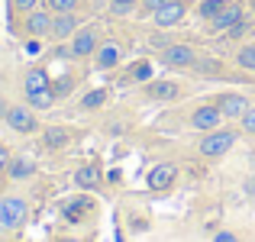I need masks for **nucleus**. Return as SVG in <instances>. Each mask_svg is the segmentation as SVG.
I'll return each instance as SVG.
<instances>
[{"mask_svg": "<svg viewBox=\"0 0 255 242\" xmlns=\"http://www.w3.org/2000/svg\"><path fill=\"white\" fill-rule=\"evenodd\" d=\"M233 145H236V132L233 129H213V132H204L197 152L204 158H220V155H226Z\"/></svg>", "mask_w": 255, "mask_h": 242, "instance_id": "f257e3e1", "label": "nucleus"}, {"mask_svg": "<svg viewBox=\"0 0 255 242\" xmlns=\"http://www.w3.org/2000/svg\"><path fill=\"white\" fill-rule=\"evenodd\" d=\"M29 213V204L23 197H0V233L3 230H16Z\"/></svg>", "mask_w": 255, "mask_h": 242, "instance_id": "f03ea898", "label": "nucleus"}, {"mask_svg": "<svg viewBox=\"0 0 255 242\" xmlns=\"http://www.w3.org/2000/svg\"><path fill=\"white\" fill-rule=\"evenodd\" d=\"M68 55H75V58H87V55H94L97 52V45H100V32H97V26H81V29L75 32V36L68 39Z\"/></svg>", "mask_w": 255, "mask_h": 242, "instance_id": "7ed1b4c3", "label": "nucleus"}, {"mask_svg": "<svg viewBox=\"0 0 255 242\" xmlns=\"http://www.w3.org/2000/svg\"><path fill=\"white\" fill-rule=\"evenodd\" d=\"M162 62L171 65V68H194L197 52H194V45H187V42H168L162 49Z\"/></svg>", "mask_w": 255, "mask_h": 242, "instance_id": "20e7f679", "label": "nucleus"}, {"mask_svg": "<svg viewBox=\"0 0 255 242\" xmlns=\"http://www.w3.org/2000/svg\"><path fill=\"white\" fill-rule=\"evenodd\" d=\"M78 29H81V16H78V13H52V29H49V36L55 39V42L71 39Z\"/></svg>", "mask_w": 255, "mask_h": 242, "instance_id": "39448f33", "label": "nucleus"}, {"mask_svg": "<svg viewBox=\"0 0 255 242\" xmlns=\"http://www.w3.org/2000/svg\"><path fill=\"white\" fill-rule=\"evenodd\" d=\"M184 16H187V0H168L162 10L152 13V19H155L158 29H171V26H178Z\"/></svg>", "mask_w": 255, "mask_h": 242, "instance_id": "423d86ee", "label": "nucleus"}, {"mask_svg": "<svg viewBox=\"0 0 255 242\" xmlns=\"http://www.w3.org/2000/svg\"><path fill=\"white\" fill-rule=\"evenodd\" d=\"M220 123H223V113H220L217 104H204V107H197V110L191 113V126H194V129H200V132L220 129Z\"/></svg>", "mask_w": 255, "mask_h": 242, "instance_id": "0eeeda50", "label": "nucleus"}, {"mask_svg": "<svg viewBox=\"0 0 255 242\" xmlns=\"http://www.w3.org/2000/svg\"><path fill=\"white\" fill-rule=\"evenodd\" d=\"M23 29H26V36H29V39H42V36H49V29H52V13L45 10V6H36L32 13H26Z\"/></svg>", "mask_w": 255, "mask_h": 242, "instance_id": "6e6552de", "label": "nucleus"}, {"mask_svg": "<svg viewBox=\"0 0 255 242\" xmlns=\"http://www.w3.org/2000/svg\"><path fill=\"white\" fill-rule=\"evenodd\" d=\"M6 126H10L13 132H36V117H32V107H10L6 110Z\"/></svg>", "mask_w": 255, "mask_h": 242, "instance_id": "1a4fd4ad", "label": "nucleus"}, {"mask_svg": "<svg viewBox=\"0 0 255 242\" xmlns=\"http://www.w3.org/2000/svg\"><path fill=\"white\" fill-rule=\"evenodd\" d=\"M217 107H220V113H223V120H243V113L249 110V100H246L243 94H220Z\"/></svg>", "mask_w": 255, "mask_h": 242, "instance_id": "9d476101", "label": "nucleus"}, {"mask_svg": "<svg viewBox=\"0 0 255 242\" xmlns=\"http://www.w3.org/2000/svg\"><path fill=\"white\" fill-rule=\"evenodd\" d=\"M243 23V3H226L217 16L210 19V29L213 32H223V29H233V26Z\"/></svg>", "mask_w": 255, "mask_h": 242, "instance_id": "9b49d317", "label": "nucleus"}, {"mask_svg": "<svg viewBox=\"0 0 255 242\" xmlns=\"http://www.w3.org/2000/svg\"><path fill=\"white\" fill-rule=\"evenodd\" d=\"M120 58H123V49H120V42H100L97 52H94V62H97L100 71H110L120 65Z\"/></svg>", "mask_w": 255, "mask_h": 242, "instance_id": "f8f14e48", "label": "nucleus"}, {"mask_svg": "<svg viewBox=\"0 0 255 242\" xmlns=\"http://www.w3.org/2000/svg\"><path fill=\"white\" fill-rule=\"evenodd\" d=\"M174 178H178V165L162 161V165H155L149 171V187H152V191H165V187H171Z\"/></svg>", "mask_w": 255, "mask_h": 242, "instance_id": "ddd939ff", "label": "nucleus"}, {"mask_svg": "<svg viewBox=\"0 0 255 242\" xmlns=\"http://www.w3.org/2000/svg\"><path fill=\"white\" fill-rule=\"evenodd\" d=\"M145 94H149L152 100H174V97H181V87L174 84V81H149V84H145Z\"/></svg>", "mask_w": 255, "mask_h": 242, "instance_id": "4468645a", "label": "nucleus"}, {"mask_svg": "<svg viewBox=\"0 0 255 242\" xmlns=\"http://www.w3.org/2000/svg\"><path fill=\"white\" fill-rule=\"evenodd\" d=\"M6 171H10V178H13V181H26L32 171H36V161H32L29 155H16V158L10 161V165H6Z\"/></svg>", "mask_w": 255, "mask_h": 242, "instance_id": "2eb2a0df", "label": "nucleus"}, {"mask_svg": "<svg viewBox=\"0 0 255 242\" xmlns=\"http://www.w3.org/2000/svg\"><path fill=\"white\" fill-rule=\"evenodd\" d=\"M75 184L84 187V191H94V187H100V171L94 165H84L75 171Z\"/></svg>", "mask_w": 255, "mask_h": 242, "instance_id": "dca6fc26", "label": "nucleus"}, {"mask_svg": "<svg viewBox=\"0 0 255 242\" xmlns=\"http://www.w3.org/2000/svg\"><path fill=\"white\" fill-rule=\"evenodd\" d=\"M68 142H71V132L65 129V126H49V129H45V145H49V149H65Z\"/></svg>", "mask_w": 255, "mask_h": 242, "instance_id": "f3484780", "label": "nucleus"}, {"mask_svg": "<svg viewBox=\"0 0 255 242\" xmlns=\"http://www.w3.org/2000/svg\"><path fill=\"white\" fill-rule=\"evenodd\" d=\"M45 87H52V84H49V75H45V68H29V71H26V94L45 91Z\"/></svg>", "mask_w": 255, "mask_h": 242, "instance_id": "a211bd4d", "label": "nucleus"}, {"mask_svg": "<svg viewBox=\"0 0 255 242\" xmlns=\"http://www.w3.org/2000/svg\"><path fill=\"white\" fill-rule=\"evenodd\" d=\"M26 97H29V107H32V110H49V107L55 104L52 87H45V91H32V94H26Z\"/></svg>", "mask_w": 255, "mask_h": 242, "instance_id": "6ab92c4d", "label": "nucleus"}, {"mask_svg": "<svg viewBox=\"0 0 255 242\" xmlns=\"http://www.w3.org/2000/svg\"><path fill=\"white\" fill-rule=\"evenodd\" d=\"M49 13H78L81 0H42Z\"/></svg>", "mask_w": 255, "mask_h": 242, "instance_id": "aec40b11", "label": "nucleus"}, {"mask_svg": "<svg viewBox=\"0 0 255 242\" xmlns=\"http://www.w3.org/2000/svg\"><path fill=\"white\" fill-rule=\"evenodd\" d=\"M87 210H91V200H87V197H78V200H71V204L65 207V217L75 223V220H81Z\"/></svg>", "mask_w": 255, "mask_h": 242, "instance_id": "412c9836", "label": "nucleus"}, {"mask_svg": "<svg viewBox=\"0 0 255 242\" xmlns=\"http://www.w3.org/2000/svg\"><path fill=\"white\" fill-rule=\"evenodd\" d=\"M236 65L243 71H255V45H243L236 52Z\"/></svg>", "mask_w": 255, "mask_h": 242, "instance_id": "4be33fe9", "label": "nucleus"}, {"mask_svg": "<svg viewBox=\"0 0 255 242\" xmlns=\"http://www.w3.org/2000/svg\"><path fill=\"white\" fill-rule=\"evenodd\" d=\"M107 97H110V94L104 91V87H97V91H91V94H84V100H81V107L84 110H97L100 104H107Z\"/></svg>", "mask_w": 255, "mask_h": 242, "instance_id": "5701e85b", "label": "nucleus"}, {"mask_svg": "<svg viewBox=\"0 0 255 242\" xmlns=\"http://www.w3.org/2000/svg\"><path fill=\"white\" fill-rule=\"evenodd\" d=\"M194 71H197V75H220V62H217V58H200L197 55Z\"/></svg>", "mask_w": 255, "mask_h": 242, "instance_id": "b1692460", "label": "nucleus"}, {"mask_svg": "<svg viewBox=\"0 0 255 242\" xmlns=\"http://www.w3.org/2000/svg\"><path fill=\"white\" fill-rule=\"evenodd\" d=\"M223 6H226V0H204V3H200V16H204V19H213L220 10H223Z\"/></svg>", "mask_w": 255, "mask_h": 242, "instance_id": "393cba45", "label": "nucleus"}, {"mask_svg": "<svg viewBox=\"0 0 255 242\" xmlns=\"http://www.w3.org/2000/svg\"><path fill=\"white\" fill-rule=\"evenodd\" d=\"M129 75H132V81H149V78H152V65H149V62H136Z\"/></svg>", "mask_w": 255, "mask_h": 242, "instance_id": "a878e982", "label": "nucleus"}, {"mask_svg": "<svg viewBox=\"0 0 255 242\" xmlns=\"http://www.w3.org/2000/svg\"><path fill=\"white\" fill-rule=\"evenodd\" d=\"M39 3H42V0H10V6H13L16 13H23V16H26V13H32Z\"/></svg>", "mask_w": 255, "mask_h": 242, "instance_id": "bb28decb", "label": "nucleus"}, {"mask_svg": "<svg viewBox=\"0 0 255 242\" xmlns=\"http://www.w3.org/2000/svg\"><path fill=\"white\" fill-rule=\"evenodd\" d=\"M239 123H243V132H246V136H255V107H249V110L243 113V120H239Z\"/></svg>", "mask_w": 255, "mask_h": 242, "instance_id": "cd10ccee", "label": "nucleus"}, {"mask_svg": "<svg viewBox=\"0 0 255 242\" xmlns=\"http://www.w3.org/2000/svg\"><path fill=\"white\" fill-rule=\"evenodd\" d=\"M71 87H75V81H71L68 75H65L62 81H55V84H52V94H55V97H65V94H68Z\"/></svg>", "mask_w": 255, "mask_h": 242, "instance_id": "c85d7f7f", "label": "nucleus"}, {"mask_svg": "<svg viewBox=\"0 0 255 242\" xmlns=\"http://www.w3.org/2000/svg\"><path fill=\"white\" fill-rule=\"evenodd\" d=\"M165 3H168V0H139V10L152 16V13H155V10H162Z\"/></svg>", "mask_w": 255, "mask_h": 242, "instance_id": "c756f323", "label": "nucleus"}, {"mask_svg": "<svg viewBox=\"0 0 255 242\" xmlns=\"http://www.w3.org/2000/svg\"><path fill=\"white\" fill-rule=\"evenodd\" d=\"M213 242H239V239H236V233L223 230V233H217V236H213Z\"/></svg>", "mask_w": 255, "mask_h": 242, "instance_id": "7c9ffc66", "label": "nucleus"}, {"mask_svg": "<svg viewBox=\"0 0 255 242\" xmlns=\"http://www.w3.org/2000/svg\"><path fill=\"white\" fill-rule=\"evenodd\" d=\"M39 49H42L39 39H29V42H26V52H29V55H39Z\"/></svg>", "mask_w": 255, "mask_h": 242, "instance_id": "2f4dec72", "label": "nucleus"}, {"mask_svg": "<svg viewBox=\"0 0 255 242\" xmlns=\"http://www.w3.org/2000/svg\"><path fill=\"white\" fill-rule=\"evenodd\" d=\"M6 165H10V152H6V149H3V145H0V171H3V168H6Z\"/></svg>", "mask_w": 255, "mask_h": 242, "instance_id": "473e14b6", "label": "nucleus"}, {"mask_svg": "<svg viewBox=\"0 0 255 242\" xmlns=\"http://www.w3.org/2000/svg\"><path fill=\"white\" fill-rule=\"evenodd\" d=\"M113 13H120V16H123V13H132V6L129 3H113Z\"/></svg>", "mask_w": 255, "mask_h": 242, "instance_id": "72a5a7b5", "label": "nucleus"}, {"mask_svg": "<svg viewBox=\"0 0 255 242\" xmlns=\"http://www.w3.org/2000/svg\"><path fill=\"white\" fill-rule=\"evenodd\" d=\"M6 110H10V107H6V100H0V120L6 117Z\"/></svg>", "mask_w": 255, "mask_h": 242, "instance_id": "f704fd0d", "label": "nucleus"}, {"mask_svg": "<svg viewBox=\"0 0 255 242\" xmlns=\"http://www.w3.org/2000/svg\"><path fill=\"white\" fill-rule=\"evenodd\" d=\"M110 3H129V6H136L139 0H110Z\"/></svg>", "mask_w": 255, "mask_h": 242, "instance_id": "c9c22d12", "label": "nucleus"}, {"mask_svg": "<svg viewBox=\"0 0 255 242\" xmlns=\"http://www.w3.org/2000/svg\"><path fill=\"white\" fill-rule=\"evenodd\" d=\"M62 242H78V239H62Z\"/></svg>", "mask_w": 255, "mask_h": 242, "instance_id": "e433bc0d", "label": "nucleus"}, {"mask_svg": "<svg viewBox=\"0 0 255 242\" xmlns=\"http://www.w3.org/2000/svg\"><path fill=\"white\" fill-rule=\"evenodd\" d=\"M252 10H255V0H252Z\"/></svg>", "mask_w": 255, "mask_h": 242, "instance_id": "4c0bfd02", "label": "nucleus"}]
</instances>
